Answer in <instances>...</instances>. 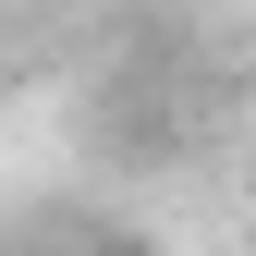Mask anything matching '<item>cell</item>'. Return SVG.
Listing matches in <instances>:
<instances>
[]
</instances>
